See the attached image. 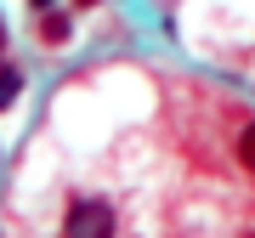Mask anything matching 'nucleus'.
Returning a JSON list of instances; mask_svg holds the SVG:
<instances>
[{"mask_svg":"<svg viewBox=\"0 0 255 238\" xmlns=\"http://www.w3.org/2000/svg\"><path fill=\"white\" fill-rule=\"evenodd\" d=\"M238 165H244V170H255V125L238 136Z\"/></svg>","mask_w":255,"mask_h":238,"instance_id":"4","label":"nucleus"},{"mask_svg":"<svg viewBox=\"0 0 255 238\" xmlns=\"http://www.w3.org/2000/svg\"><path fill=\"white\" fill-rule=\"evenodd\" d=\"M74 6H85V11H91V6H102V0H74Z\"/></svg>","mask_w":255,"mask_h":238,"instance_id":"6","label":"nucleus"},{"mask_svg":"<svg viewBox=\"0 0 255 238\" xmlns=\"http://www.w3.org/2000/svg\"><path fill=\"white\" fill-rule=\"evenodd\" d=\"M40 40H51V46H63V40H68V17H63V11H40Z\"/></svg>","mask_w":255,"mask_h":238,"instance_id":"2","label":"nucleus"},{"mask_svg":"<svg viewBox=\"0 0 255 238\" xmlns=\"http://www.w3.org/2000/svg\"><path fill=\"white\" fill-rule=\"evenodd\" d=\"M28 6H34V11H51V6H57V0H28Z\"/></svg>","mask_w":255,"mask_h":238,"instance_id":"5","label":"nucleus"},{"mask_svg":"<svg viewBox=\"0 0 255 238\" xmlns=\"http://www.w3.org/2000/svg\"><path fill=\"white\" fill-rule=\"evenodd\" d=\"M17 91H23V74L6 68V74H0V108H11V102H17Z\"/></svg>","mask_w":255,"mask_h":238,"instance_id":"3","label":"nucleus"},{"mask_svg":"<svg viewBox=\"0 0 255 238\" xmlns=\"http://www.w3.org/2000/svg\"><path fill=\"white\" fill-rule=\"evenodd\" d=\"M0 34H6V28H0Z\"/></svg>","mask_w":255,"mask_h":238,"instance_id":"7","label":"nucleus"},{"mask_svg":"<svg viewBox=\"0 0 255 238\" xmlns=\"http://www.w3.org/2000/svg\"><path fill=\"white\" fill-rule=\"evenodd\" d=\"M68 238H114V204L108 199H74L63 216Z\"/></svg>","mask_w":255,"mask_h":238,"instance_id":"1","label":"nucleus"}]
</instances>
